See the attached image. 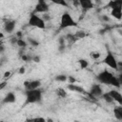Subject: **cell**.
<instances>
[{"instance_id": "obj_1", "label": "cell", "mask_w": 122, "mask_h": 122, "mask_svg": "<svg viewBox=\"0 0 122 122\" xmlns=\"http://www.w3.org/2000/svg\"><path fill=\"white\" fill-rule=\"evenodd\" d=\"M96 79L99 83L101 84H106V85H112L114 87H120V80L114 76L111 71L108 70H103L96 75Z\"/></svg>"}, {"instance_id": "obj_2", "label": "cell", "mask_w": 122, "mask_h": 122, "mask_svg": "<svg viewBox=\"0 0 122 122\" xmlns=\"http://www.w3.org/2000/svg\"><path fill=\"white\" fill-rule=\"evenodd\" d=\"M42 93L43 92L39 88L34 89V90H25V94H26L25 105L40 102L42 99Z\"/></svg>"}, {"instance_id": "obj_3", "label": "cell", "mask_w": 122, "mask_h": 122, "mask_svg": "<svg viewBox=\"0 0 122 122\" xmlns=\"http://www.w3.org/2000/svg\"><path fill=\"white\" fill-rule=\"evenodd\" d=\"M71 27H77V23L72 18V16L71 15L70 12H68V11L63 12L62 15H61V17H60V26H59V29L60 30H64V29L71 28Z\"/></svg>"}, {"instance_id": "obj_4", "label": "cell", "mask_w": 122, "mask_h": 122, "mask_svg": "<svg viewBox=\"0 0 122 122\" xmlns=\"http://www.w3.org/2000/svg\"><path fill=\"white\" fill-rule=\"evenodd\" d=\"M28 23H29L30 26L34 27V28H37V29L44 30V29L46 28V22L42 19L41 16H39V15H38L37 13H35V12H31V13H30Z\"/></svg>"}, {"instance_id": "obj_5", "label": "cell", "mask_w": 122, "mask_h": 122, "mask_svg": "<svg viewBox=\"0 0 122 122\" xmlns=\"http://www.w3.org/2000/svg\"><path fill=\"white\" fill-rule=\"evenodd\" d=\"M104 64H106L107 66H109L110 68L113 69V70H118V61L116 60L115 56L113 55V53L112 51H108L107 55L105 56V58L102 61Z\"/></svg>"}, {"instance_id": "obj_6", "label": "cell", "mask_w": 122, "mask_h": 122, "mask_svg": "<svg viewBox=\"0 0 122 122\" xmlns=\"http://www.w3.org/2000/svg\"><path fill=\"white\" fill-rule=\"evenodd\" d=\"M49 10H50V8H49V5L46 2V0H40L35 5L33 12H35V13H45V12H48Z\"/></svg>"}, {"instance_id": "obj_7", "label": "cell", "mask_w": 122, "mask_h": 122, "mask_svg": "<svg viewBox=\"0 0 122 122\" xmlns=\"http://www.w3.org/2000/svg\"><path fill=\"white\" fill-rule=\"evenodd\" d=\"M89 93L92 94V96H94L95 98H100L103 94V91H102L100 84H92Z\"/></svg>"}, {"instance_id": "obj_8", "label": "cell", "mask_w": 122, "mask_h": 122, "mask_svg": "<svg viewBox=\"0 0 122 122\" xmlns=\"http://www.w3.org/2000/svg\"><path fill=\"white\" fill-rule=\"evenodd\" d=\"M41 86V81L38 79L35 80H27L24 82V87L25 90H34L37 88H40Z\"/></svg>"}, {"instance_id": "obj_9", "label": "cell", "mask_w": 122, "mask_h": 122, "mask_svg": "<svg viewBox=\"0 0 122 122\" xmlns=\"http://www.w3.org/2000/svg\"><path fill=\"white\" fill-rule=\"evenodd\" d=\"M78 1H79V7L82 8L83 11H88L94 7L92 0H78Z\"/></svg>"}, {"instance_id": "obj_10", "label": "cell", "mask_w": 122, "mask_h": 122, "mask_svg": "<svg viewBox=\"0 0 122 122\" xmlns=\"http://www.w3.org/2000/svg\"><path fill=\"white\" fill-rule=\"evenodd\" d=\"M15 26H16V21L15 20H7L4 23V30L8 33H11L14 30Z\"/></svg>"}, {"instance_id": "obj_11", "label": "cell", "mask_w": 122, "mask_h": 122, "mask_svg": "<svg viewBox=\"0 0 122 122\" xmlns=\"http://www.w3.org/2000/svg\"><path fill=\"white\" fill-rule=\"evenodd\" d=\"M108 93L111 95V97L113 99V101H116L119 105H122V95L119 92H117L115 90H111L110 92H108Z\"/></svg>"}, {"instance_id": "obj_12", "label": "cell", "mask_w": 122, "mask_h": 122, "mask_svg": "<svg viewBox=\"0 0 122 122\" xmlns=\"http://www.w3.org/2000/svg\"><path fill=\"white\" fill-rule=\"evenodd\" d=\"M15 101H16V95H15V93L12 92H8V93L5 95L4 99H3V103H6V104L14 103Z\"/></svg>"}, {"instance_id": "obj_13", "label": "cell", "mask_w": 122, "mask_h": 122, "mask_svg": "<svg viewBox=\"0 0 122 122\" xmlns=\"http://www.w3.org/2000/svg\"><path fill=\"white\" fill-rule=\"evenodd\" d=\"M67 88L71 92H79V93H86V91H85L84 88H82V87H80V86H78V85H76L74 83L73 84H70L69 83Z\"/></svg>"}, {"instance_id": "obj_14", "label": "cell", "mask_w": 122, "mask_h": 122, "mask_svg": "<svg viewBox=\"0 0 122 122\" xmlns=\"http://www.w3.org/2000/svg\"><path fill=\"white\" fill-rule=\"evenodd\" d=\"M111 14H112L114 18H116V19L120 20V19H121V17H122V8L120 7V8L112 9V11H111Z\"/></svg>"}, {"instance_id": "obj_15", "label": "cell", "mask_w": 122, "mask_h": 122, "mask_svg": "<svg viewBox=\"0 0 122 122\" xmlns=\"http://www.w3.org/2000/svg\"><path fill=\"white\" fill-rule=\"evenodd\" d=\"M113 112H114V116L116 117L117 120H122V107L121 106H118V107H115L113 109Z\"/></svg>"}, {"instance_id": "obj_16", "label": "cell", "mask_w": 122, "mask_h": 122, "mask_svg": "<svg viewBox=\"0 0 122 122\" xmlns=\"http://www.w3.org/2000/svg\"><path fill=\"white\" fill-rule=\"evenodd\" d=\"M55 93H56L57 96L60 97V98H65V97H67V92H66L63 88H58V89H56V90H55Z\"/></svg>"}, {"instance_id": "obj_17", "label": "cell", "mask_w": 122, "mask_h": 122, "mask_svg": "<svg viewBox=\"0 0 122 122\" xmlns=\"http://www.w3.org/2000/svg\"><path fill=\"white\" fill-rule=\"evenodd\" d=\"M65 39L68 41V43L70 44V45H71V44H73L74 42H76V38H75V36H74V34L73 33H68L67 35H66V37H65Z\"/></svg>"}, {"instance_id": "obj_18", "label": "cell", "mask_w": 122, "mask_h": 122, "mask_svg": "<svg viewBox=\"0 0 122 122\" xmlns=\"http://www.w3.org/2000/svg\"><path fill=\"white\" fill-rule=\"evenodd\" d=\"M78 64H79L80 69H87V68L89 67V62H88V60L83 59V58H81V59L78 60Z\"/></svg>"}, {"instance_id": "obj_19", "label": "cell", "mask_w": 122, "mask_h": 122, "mask_svg": "<svg viewBox=\"0 0 122 122\" xmlns=\"http://www.w3.org/2000/svg\"><path fill=\"white\" fill-rule=\"evenodd\" d=\"M49 1L52 2L55 5H59V6H62V7H69V4L67 3L66 0H49Z\"/></svg>"}, {"instance_id": "obj_20", "label": "cell", "mask_w": 122, "mask_h": 122, "mask_svg": "<svg viewBox=\"0 0 122 122\" xmlns=\"http://www.w3.org/2000/svg\"><path fill=\"white\" fill-rule=\"evenodd\" d=\"M107 103H110V104H112V103H113L114 101H113V99L111 97V95L108 93V92H105V93H103L102 94V96H101Z\"/></svg>"}, {"instance_id": "obj_21", "label": "cell", "mask_w": 122, "mask_h": 122, "mask_svg": "<svg viewBox=\"0 0 122 122\" xmlns=\"http://www.w3.org/2000/svg\"><path fill=\"white\" fill-rule=\"evenodd\" d=\"M74 34V36H75V38L78 40V39H82V38H84L87 34H86V32L84 31V30H77L75 33H73Z\"/></svg>"}, {"instance_id": "obj_22", "label": "cell", "mask_w": 122, "mask_h": 122, "mask_svg": "<svg viewBox=\"0 0 122 122\" xmlns=\"http://www.w3.org/2000/svg\"><path fill=\"white\" fill-rule=\"evenodd\" d=\"M16 45L19 47V48H22V49H25L27 46H28V43L25 41V40H23V38H18V40H17V43H16Z\"/></svg>"}, {"instance_id": "obj_23", "label": "cell", "mask_w": 122, "mask_h": 122, "mask_svg": "<svg viewBox=\"0 0 122 122\" xmlns=\"http://www.w3.org/2000/svg\"><path fill=\"white\" fill-rule=\"evenodd\" d=\"M67 78H68V76L66 74H57L54 77L55 81H58V82H65V81H67Z\"/></svg>"}, {"instance_id": "obj_24", "label": "cell", "mask_w": 122, "mask_h": 122, "mask_svg": "<svg viewBox=\"0 0 122 122\" xmlns=\"http://www.w3.org/2000/svg\"><path fill=\"white\" fill-rule=\"evenodd\" d=\"M28 41H29V43L30 44V46H32V47H38L39 44H40L37 40H35L34 38H30V37L28 38Z\"/></svg>"}, {"instance_id": "obj_25", "label": "cell", "mask_w": 122, "mask_h": 122, "mask_svg": "<svg viewBox=\"0 0 122 122\" xmlns=\"http://www.w3.org/2000/svg\"><path fill=\"white\" fill-rule=\"evenodd\" d=\"M20 57H21V59H22L23 61H25V62H30V61H31V57H32V55L24 53V54H22Z\"/></svg>"}, {"instance_id": "obj_26", "label": "cell", "mask_w": 122, "mask_h": 122, "mask_svg": "<svg viewBox=\"0 0 122 122\" xmlns=\"http://www.w3.org/2000/svg\"><path fill=\"white\" fill-rule=\"evenodd\" d=\"M100 56H101V53L98 52V51H92V52H91V57H92L93 60H97V59H99Z\"/></svg>"}, {"instance_id": "obj_27", "label": "cell", "mask_w": 122, "mask_h": 122, "mask_svg": "<svg viewBox=\"0 0 122 122\" xmlns=\"http://www.w3.org/2000/svg\"><path fill=\"white\" fill-rule=\"evenodd\" d=\"M7 62H8V57L5 56V55H2L0 57V67H2L3 65H5Z\"/></svg>"}, {"instance_id": "obj_28", "label": "cell", "mask_w": 122, "mask_h": 122, "mask_svg": "<svg viewBox=\"0 0 122 122\" xmlns=\"http://www.w3.org/2000/svg\"><path fill=\"white\" fill-rule=\"evenodd\" d=\"M67 80L69 81V83H70V84L76 83V81H77V80H76V78H74L72 75H69V76H68V78H67Z\"/></svg>"}, {"instance_id": "obj_29", "label": "cell", "mask_w": 122, "mask_h": 122, "mask_svg": "<svg viewBox=\"0 0 122 122\" xmlns=\"http://www.w3.org/2000/svg\"><path fill=\"white\" fill-rule=\"evenodd\" d=\"M42 19H43L45 22H48V21L51 20V16H50V14H49L48 12H45V13L43 14V16H42Z\"/></svg>"}, {"instance_id": "obj_30", "label": "cell", "mask_w": 122, "mask_h": 122, "mask_svg": "<svg viewBox=\"0 0 122 122\" xmlns=\"http://www.w3.org/2000/svg\"><path fill=\"white\" fill-rule=\"evenodd\" d=\"M31 61H33V62H35V63H39V62L41 61V57H40L39 55H32Z\"/></svg>"}, {"instance_id": "obj_31", "label": "cell", "mask_w": 122, "mask_h": 122, "mask_svg": "<svg viewBox=\"0 0 122 122\" xmlns=\"http://www.w3.org/2000/svg\"><path fill=\"white\" fill-rule=\"evenodd\" d=\"M17 40H18V38L14 35V36H12V37L10 39V44H11L12 46H15V45H16V43H17Z\"/></svg>"}, {"instance_id": "obj_32", "label": "cell", "mask_w": 122, "mask_h": 122, "mask_svg": "<svg viewBox=\"0 0 122 122\" xmlns=\"http://www.w3.org/2000/svg\"><path fill=\"white\" fill-rule=\"evenodd\" d=\"M100 20L101 21H103V22H110V17L109 16H107V15H101L100 16Z\"/></svg>"}, {"instance_id": "obj_33", "label": "cell", "mask_w": 122, "mask_h": 122, "mask_svg": "<svg viewBox=\"0 0 122 122\" xmlns=\"http://www.w3.org/2000/svg\"><path fill=\"white\" fill-rule=\"evenodd\" d=\"M65 41H66L65 37H64V36H60V37L58 38V45H66V44H65Z\"/></svg>"}, {"instance_id": "obj_34", "label": "cell", "mask_w": 122, "mask_h": 122, "mask_svg": "<svg viewBox=\"0 0 122 122\" xmlns=\"http://www.w3.org/2000/svg\"><path fill=\"white\" fill-rule=\"evenodd\" d=\"M27 121H42V122H45L46 119L42 118V117H37V118H30V119H27Z\"/></svg>"}, {"instance_id": "obj_35", "label": "cell", "mask_w": 122, "mask_h": 122, "mask_svg": "<svg viewBox=\"0 0 122 122\" xmlns=\"http://www.w3.org/2000/svg\"><path fill=\"white\" fill-rule=\"evenodd\" d=\"M66 50V45H58V51L63 53Z\"/></svg>"}, {"instance_id": "obj_36", "label": "cell", "mask_w": 122, "mask_h": 122, "mask_svg": "<svg viewBox=\"0 0 122 122\" xmlns=\"http://www.w3.org/2000/svg\"><path fill=\"white\" fill-rule=\"evenodd\" d=\"M6 85H7V82H6V81H4V82L0 83V91H1V90H3V89L6 87Z\"/></svg>"}, {"instance_id": "obj_37", "label": "cell", "mask_w": 122, "mask_h": 122, "mask_svg": "<svg viewBox=\"0 0 122 122\" xmlns=\"http://www.w3.org/2000/svg\"><path fill=\"white\" fill-rule=\"evenodd\" d=\"M71 1H72V3H73V6H74V7H76V8L79 7V1H78V0H71Z\"/></svg>"}, {"instance_id": "obj_38", "label": "cell", "mask_w": 122, "mask_h": 122, "mask_svg": "<svg viewBox=\"0 0 122 122\" xmlns=\"http://www.w3.org/2000/svg\"><path fill=\"white\" fill-rule=\"evenodd\" d=\"M25 71H26V70H25V67H21V68L19 69V73H20V74H23V73H25Z\"/></svg>"}, {"instance_id": "obj_39", "label": "cell", "mask_w": 122, "mask_h": 122, "mask_svg": "<svg viewBox=\"0 0 122 122\" xmlns=\"http://www.w3.org/2000/svg\"><path fill=\"white\" fill-rule=\"evenodd\" d=\"M5 50H6L5 46H4V45H0V53H1V54L5 51Z\"/></svg>"}, {"instance_id": "obj_40", "label": "cell", "mask_w": 122, "mask_h": 122, "mask_svg": "<svg viewBox=\"0 0 122 122\" xmlns=\"http://www.w3.org/2000/svg\"><path fill=\"white\" fill-rule=\"evenodd\" d=\"M10 71H6L5 73H4V77L5 78H8V77H10Z\"/></svg>"}, {"instance_id": "obj_41", "label": "cell", "mask_w": 122, "mask_h": 122, "mask_svg": "<svg viewBox=\"0 0 122 122\" xmlns=\"http://www.w3.org/2000/svg\"><path fill=\"white\" fill-rule=\"evenodd\" d=\"M2 38H4V34H3L2 32H0V40H1Z\"/></svg>"}, {"instance_id": "obj_42", "label": "cell", "mask_w": 122, "mask_h": 122, "mask_svg": "<svg viewBox=\"0 0 122 122\" xmlns=\"http://www.w3.org/2000/svg\"><path fill=\"white\" fill-rule=\"evenodd\" d=\"M66 1H71V0H66Z\"/></svg>"}, {"instance_id": "obj_43", "label": "cell", "mask_w": 122, "mask_h": 122, "mask_svg": "<svg viewBox=\"0 0 122 122\" xmlns=\"http://www.w3.org/2000/svg\"><path fill=\"white\" fill-rule=\"evenodd\" d=\"M38 1H40V0H38Z\"/></svg>"}]
</instances>
